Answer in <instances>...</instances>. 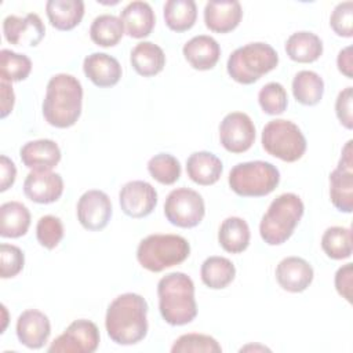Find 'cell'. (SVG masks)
Masks as SVG:
<instances>
[{
	"label": "cell",
	"mask_w": 353,
	"mask_h": 353,
	"mask_svg": "<svg viewBox=\"0 0 353 353\" xmlns=\"http://www.w3.org/2000/svg\"><path fill=\"white\" fill-rule=\"evenodd\" d=\"M25 167L32 171H51L61 160V149L51 139L26 142L19 150Z\"/></svg>",
	"instance_id": "obj_20"
},
{
	"label": "cell",
	"mask_w": 353,
	"mask_h": 353,
	"mask_svg": "<svg viewBox=\"0 0 353 353\" xmlns=\"http://www.w3.org/2000/svg\"><path fill=\"white\" fill-rule=\"evenodd\" d=\"M258 102L262 110L268 114H281L288 105V97L285 88L276 81L265 84L258 92Z\"/></svg>",
	"instance_id": "obj_38"
},
{
	"label": "cell",
	"mask_w": 353,
	"mask_h": 353,
	"mask_svg": "<svg viewBox=\"0 0 353 353\" xmlns=\"http://www.w3.org/2000/svg\"><path fill=\"white\" fill-rule=\"evenodd\" d=\"M84 74L101 88L113 87L121 77V66L116 58L105 52H92L83 62Z\"/></svg>",
	"instance_id": "obj_21"
},
{
	"label": "cell",
	"mask_w": 353,
	"mask_h": 353,
	"mask_svg": "<svg viewBox=\"0 0 353 353\" xmlns=\"http://www.w3.org/2000/svg\"><path fill=\"white\" fill-rule=\"evenodd\" d=\"M338 69L342 74H345L347 79L353 77V59H352V46L345 47L339 51L336 58Z\"/></svg>",
	"instance_id": "obj_46"
},
{
	"label": "cell",
	"mask_w": 353,
	"mask_h": 353,
	"mask_svg": "<svg viewBox=\"0 0 353 353\" xmlns=\"http://www.w3.org/2000/svg\"><path fill=\"white\" fill-rule=\"evenodd\" d=\"M312 265L299 256H287L276 268V280L279 285L288 292H302L313 281Z\"/></svg>",
	"instance_id": "obj_18"
},
{
	"label": "cell",
	"mask_w": 353,
	"mask_h": 353,
	"mask_svg": "<svg viewBox=\"0 0 353 353\" xmlns=\"http://www.w3.org/2000/svg\"><path fill=\"white\" fill-rule=\"evenodd\" d=\"M285 52L295 62L310 63L317 61L323 54V41L312 32H296L287 39Z\"/></svg>",
	"instance_id": "obj_28"
},
{
	"label": "cell",
	"mask_w": 353,
	"mask_h": 353,
	"mask_svg": "<svg viewBox=\"0 0 353 353\" xmlns=\"http://www.w3.org/2000/svg\"><path fill=\"white\" fill-rule=\"evenodd\" d=\"M279 182L277 167L262 160L239 163L229 172L230 189L243 197L266 196L277 188Z\"/></svg>",
	"instance_id": "obj_7"
},
{
	"label": "cell",
	"mask_w": 353,
	"mask_h": 353,
	"mask_svg": "<svg viewBox=\"0 0 353 353\" xmlns=\"http://www.w3.org/2000/svg\"><path fill=\"white\" fill-rule=\"evenodd\" d=\"M99 330L95 323L80 319L69 324V327L54 339L50 345V353H92L99 345Z\"/></svg>",
	"instance_id": "obj_10"
},
{
	"label": "cell",
	"mask_w": 353,
	"mask_h": 353,
	"mask_svg": "<svg viewBox=\"0 0 353 353\" xmlns=\"http://www.w3.org/2000/svg\"><path fill=\"white\" fill-rule=\"evenodd\" d=\"M292 94L305 106L317 105L324 94V81L313 70H301L292 80Z\"/></svg>",
	"instance_id": "obj_30"
},
{
	"label": "cell",
	"mask_w": 353,
	"mask_h": 353,
	"mask_svg": "<svg viewBox=\"0 0 353 353\" xmlns=\"http://www.w3.org/2000/svg\"><path fill=\"white\" fill-rule=\"evenodd\" d=\"M261 141L270 156L287 163L299 160L306 150V138L301 128L284 119L270 120L262 130Z\"/></svg>",
	"instance_id": "obj_8"
},
{
	"label": "cell",
	"mask_w": 353,
	"mask_h": 353,
	"mask_svg": "<svg viewBox=\"0 0 353 353\" xmlns=\"http://www.w3.org/2000/svg\"><path fill=\"white\" fill-rule=\"evenodd\" d=\"M159 310L165 323L185 325L197 316L193 280L182 273L172 272L160 279L157 284Z\"/></svg>",
	"instance_id": "obj_3"
},
{
	"label": "cell",
	"mask_w": 353,
	"mask_h": 353,
	"mask_svg": "<svg viewBox=\"0 0 353 353\" xmlns=\"http://www.w3.org/2000/svg\"><path fill=\"white\" fill-rule=\"evenodd\" d=\"M51 324L48 317L37 310L28 309L22 312L17 320L18 341L29 349H40L48 341Z\"/></svg>",
	"instance_id": "obj_17"
},
{
	"label": "cell",
	"mask_w": 353,
	"mask_h": 353,
	"mask_svg": "<svg viewBox=\"0 0 353 353\" xmlns=\"http://www.w3.org/2000/svg\"><path fill=\"white\" fill-rule=\"evenodd\" d=\"M130 61L138 74L150 77L163 70L165 65V55L157 44L152 41H141L132 48Z\"/></svg>",
	"instance_id": "obj_26"
},
{
	"label": "cell",
	"mask_w": 353,
	"mask_h": 353,
	"mask_svg": "<svg viewBox=\"0 0 353 353\" xmlns=\"http://www.w3.org/2000/svg\"><path fill=\"white\" fill-rule=\"evenodd\" d=\"M119 201L127 216L143 218L154 210L157 204V192L149 182L131 181L120 189Z\"/></svg>",
	"instance_id": "obj_14"
},
{
	"label": "cell",
	"mask_w": 353,
	"mask_h": 353,
	"mask_svg": "<svg viewBox=\"0 0 353 353\" xmlns=\"http://www.w3.org/2000/svg\"><path fill=\"white\" fill-rule=\"evenodd\" d=\"M3 33L11 44L36 47L43 40L46 28L37 14L29 12L25 17H6L3 21Z\"/></svg>",
	"instance_id": "obj_15"
},
{
	"label": "cell",
	"mask_w": 353,
	"mask_h": 353,
	"mask_svg": "<svg viewBox=\"0 0 353 353\" xmlns=\"http://www.w3.org/2000/svg\"><path fill=\"white\" fill-rule=\"evenodd\" d=\"M32 70V61L25 54L3 48L0 51V76L3 81L25 80Z\"/></svg>",
	"instance_id": "obj_35"
},
{
	"label": "cell",
	"mask_w": 353,
	"mask_h": 353,
	"mask_svg": "<svg viewBox=\"0 0 353 353\" xmlns=\"http://www.w3.org/2000/svg\"><path fill=\"white\" fill-rule=\"evenodd\" d=\"M321 248L331 259H346L352 255V230L342 226L328 228L321 237Z\"/></svg>",
	"instance_id": "obj_34"
},
{
	"label": "cell",
	"mask_w": 353,
	"mask_h": 353,
	"mask_svg": "<svg viewBox=\"0 0 353 353\" xmlns=\"http://www.w3.org/2000/svg\"><path fill=\"white\" fill-rule=\"evenodd\" d=\"M0 90H1V112H0V117L4 119V117H7L11 113V110L14 108L15 95H14L12 87L7 81L1 80Z\"/></svg>",
	"instance_id": "obj_45"
},
{
	"label": "cell",
	"mask_w": 353,
	"mask_h": 353,
	"mask_svg": "<svg viewBox=\"0 0 353 353\" xmlns=\"http://www.w3.org/2000/svg\"><path fill=\"white\" fill-rule=\"evenodd\" d=\"M352 277H353L352 263H346L341 266L335 273V288L338 294L350 303H352Z\"/></svg>",
	"instance_id": "obj_43"
},
{
	"label": "cell",
	"mask_w": 353,
	"mask_h": 353,
	"mask_svg": "<svg viewBox=\"0 0 353 353\" xmlns=\"http://www.w3.org/2000/svg\"><path fill=\"white\" fill-rule=\"evenodd\" d=\"M190 254V244L178 234H149L137 248V259L142 268L159 273L182 263Z\"/></svg>",
	"instance_id": "obj_6"
},
{
	"label": "cell",
	"mask_w": 353,
	"mask_h": 353,
	"mask_svg": "<svg viewBox=\"0 0 353 353\" xmlns=\"http://www.w3.org/2000/svg\"><path fill=\"white\" fill-rule=\"evenodd\" d=\"M124 34V25L121 19L112 14L97 17L90 28L91 40L101 47L116 46Z\"/></svg>",
	"instance_id": "obj_33"
},
{
	"label": "cell",
	"mask_w": 353,
	"mask_h": 353,
	"mask_svg": "<svg viewBox=\"0 0 353 353\" xmlns=\"http://www.w3.org/2000/svg\"><path fill=\"white\" fill-rule=\"evenodd\" d=\"M81 105L83 87L74 76L58 73L48 80L41 109L50 125L57 128L72 127L81 114Z\"/></svg>",
	"instance_id": "obj_2"
},
{
	"label": "cell",
	"mask_w": 353,
	"mask_h": 353,
	"mask_svg": "<svg viewBox=\"0 0 353 353\" xmlns=\"http://www.w3.org/2000/svg\"><path fill=\"white\" fill-rule=\"evenodd\" d=\"M352 139L342 149L336 168L330 174V197L334 207L342 212L353 210V150Z\"/></svg>",
	"instance_id": "obj_11"
},
{
	"label": "cell",
	"mask_w": 353,
	"mask_h": 353,
	"mask_svg": "<svg viewBox=\"0 0 353 353\" xmlns=\"http://www.w3.org/2000/svg\"><path fill=\"white\" fill-rule=\"evenodd\" d=\"M164 214L170 223L178 228H194L205 215V204L196 190L178 188L170 192L164 203Z\"/></svg>",
	"instance_id": "obj_9"
},
{
	"label": "cell",
	"mask_w": 353,
	"mask_h": 353,
	"mask_svg": "<svg viewBox=\"0 0 353 353\" xmlns=\"http://www.w3.org/2000/svg\"><path fill=\"white\" fill-rule=\"evenodd\" d=\"M148 302L143 296L125 292L114 298L106 310L105 327L117 345H134L148 334Z\"/></svg>",
	"instance_id": "obj_1"
},
{
	"label": "cell",
	"mask_w": 353,
	"mask_h": 353,
	"mask_svg": "<svg viewBox=\"0 0 353 353\" xmlns=\"http://www.w3.org/2000/svg\"><path fill=\"white\" fill-rule=\"evenodd\" d=\"M17 178V168L12 160L7 156H0V192H6L11 188Z\"/></svg>",
	"instance_id": "obj_44"
},
{
	"label": "cell",
	"mask_w": 353,
	"mask_h": 353,
	"mask_svg": "<svg viewBox=\"0 0 353 353\" xmlns=\"http://www.w3.org/2000/svg\"><path fill=\"white\" fill-rule=\"evenodd\" d=\"M183 57L193 69L210 70L212 69L221 57V47L218 41L207 34H199L192 37L183 46Z\"/></svg>",
	"instance_id": "obj_22"
},
{
	"label": "cell",
	"mask_w": 353,
	"mask_h": 353,
	"mask_svg": "<svg viewBox=\"0 0 353 353\" xmlns=\"http://www.w3.org/2000/svg\"><path fill=\"white\" fill-rule=\"evenodd\" d=\"M46 12L50 23L55 29L70 30L81 22L84 3L81 0H48Z\"/></svg>",
	"instance_id": "obj_25"
},
{
	"label": "cell",
	"mask_w": 353,
	"mask_h": 353,
	"mask_svg": "<svg viewBox=\"0 0 353 353\" xmlns=\"http://www.w3.org/2000/svg\"><path fill=\"white\" fill-rule=\"evenodd\" d=\"M330 25L338 36L352 37L353 36V3L343 1L336 4V7L331 14Z\"/></svg>",
	"instance_id": "obj_41"
},
{
	"label": "cell",
	"mask_w": 353,
	"mask_h": 353,
	"mask_svg": "<svg viewBox=\"0 0 353 353\" xmlns=\"http://www.w3.org/2000/svg\"><path fill=\"white\" fill-rule=\"evenodd\" d=\"M201 280L203 283L212 290H222L228 287L234 276L236 268L225 256H210L201 265Z\"/></svg>",
	"instance_id": "obj_31"
},
{
	"label": "cell",
	"mask_w": 353,
	"mask_h": 353,
	"mask_svg": "<svg viewBox=\"0 0 353 353\" xmlns=\"http://www.w3.org/2000/svg\"><path fill=\"white\" fill-rule=\"evenodd\" d=\"M221 145L230 153L247 152L255 141V125L243 112L228 113L219 124Z\"/></svg>",
	"instance_id": "obj_12"
},
{
	"label": "cell",
	"mask_w": 353,
	"mask_h": 353,
	"mask_svg": "<svg viewBox=\"0 0 353 353\" xmlns=\"http://www.w3.org/2000/svg\"><path fill=\"white\" fill-rule=\"evenodd\" d=\"M305 211L301 197L295 193H283L276 197L259 223V234L269 245L285 243L294 233Z\"/></svg>",
	"instance_id": "obj_4"
},
{
	"label": "cell",
	"mask_w": 353,
	"mask_h": 353,
	"mask_svg": "<svg viewBox=\"0 0 353 353\" xmlns=\"http://www.w3.org/2000/svg\"><path fill=\"white\" fill-rule=\"evenodd\" d=\"M112 216V201L102 190H87L77 203V218L87 230L97 232L108 226Z\"/></svg>",
	"instance_id": "obj_13"
},
{
	"label": "cell",
	"mask_w": 353,
	"mask_h": 353,
	"mask_svg": "<svg viewBox=\"0 0 353 353\" xmlns=\"http://www.w3.org/2000/svg\"><path fill=\"white\" fill-rule=\"evenodd\" d=\"M247 349H261V350H269L268 347H265V346H259V347H255V346H245V347H241L240 349V352H243V350H247Z\"/></svg>",
	"instance_id": "obj_47"
},
{
	"label": "cell",
	"mask_w": 353,
	"mask_h": 353,
	"mask_svg": "<svg viewBox=\"0 0 353 353\" xmlns=\"http://www.w3.org/2000/svg\"><path fill=\"white\" fill-rule=\"evenodd\" d=\"M36 237L40 245L47 250H54L63 237V225L58 216L44 215L37 221Z\"/></svg>",
	"instance_id": "obj_39"
},
{
	"label": "cell",
	"mask_w": 353,
	"mask_h": 353,
	"mask_svg": "<svg viewBox=\"0 0 353 353\" xmlns=\"http://www.w3.org/2000/svg\"><path fill=\"white\" fill-rule=\"evenodd\" d=\"M353 88L352 87H346L343 88L335 101V113L338 120L341 121V124L347 128L352 130L353 128Z\"/></svg>",
	"instance_id": "obj_42"
},
{
	"label": "cell",
	"mask_w": 353,
	"mask_h": 353,
	"mask_svg": "<svg viewBox=\"0 0 353 353\" xmlns=\"http://www.w3.org/2000/svg\"><path fill=\"white\" fill-rule=\"evenodd\" d=\"M30 226V212L19 201H7L0 207V236L17 239L25 236Z\"/></svg>",
	"instance_id": "obj_27"
},
{
	"label": "cell",
	"mask_w": 353,
	"mask_h": 353,
	"mask_svg": "<svg viewBox=\"0 0 353 353\" xmlns=\"http://www.w3.org/2000/svg\"><path fill=\"white\" fill-rule=\"evenodd\" d=\"M250 228L243 218L229 216L219 228L218 241L219 245L230 254H240L247 250L250 244Z\"/></svg>",
	"instance_id": "obj_29"
},
{
	"label": "cell",
	"mask_w": 353,
	"mask_h": 353,
	"mask_svg": "<svg viewBox=\"0 0 353 353\" xmlns=\"http://www.w3.org/2000/svg\"><path fill=\"white\" fill-rule=\"evenodd\" d=\"M25 265V255L17 245L3 243L0 245V274L1 279L15 277Z\"/></svg>",
	"instance_id": "obj_40"
},
{
	"label": "cell",
	"mask_w": 353,
	"mask_h": 353,
	"mask_svg": "<svg viewBox=\"0 0 353 353\" xmlns=\"http://www.w3.org/2000/svg\"><path fill=\"white\" fill-rule=\"evenodd\" d=\"M279 63L276 50L262 41L236 48L226 63L229 76L240 84H252Z\"/></svg>",
	"instance_id": "obj_5"
},
{
	"label": "cell",
	"mask_w": 353,
	"mask_h": 353,
	"mask_svg": "<svg viewBox=\"0 0 353 353\" xmlns=\"http://www.w3.org/2000/svg\"><path fill=\"white\" fill-rule=\"evenodd\" d=\"M222 161L211 152H194L186 160L188 176L197 185H214L222 174Z\"/></svg>",
	"instance_id": "obj_24"
},
{
	"label": "cell",
	"mask_w": 353,
	"mask_h": 353,
	"mask_svg": "<svg viewBox=\"0 0 353 353\" xmlns=\"http://www.w3.org/2000/svg\"><path fill=\"white\" fill-rule=\"evenodd\" d=\"M148 171L157 182L172 185L181 176V164L172 154L159 153L148 161Z\"/></svg>",
	"instance_id": "obj_36"
},
{
	"label": "cell",
	"mask_w": 353,
	"mask_h": 353,
	"mask_svg": "<svg viewBox=\"0 0 353 353\" xmlns=\"http://www.w3.org/2000/svg\"><path fill=\"white\" fill-rule=\"evenodd\" d=\"M172 353H221L222 347L215 338L204 334H183L171 346Z\"/></svg>",
	"instance_id": "obj_37"
},
{
	"label": "cell",
	"mask_w": 353,
	"mask_h": 353,
	"mask_svg": "<svg viewBox=\"0 0 353 353\" xmlns=\"http://www.w3.org/2000/svg\"><path fill=\"white\" fill-rule=\"evenodd\" d=\"M243 10L236 0H211L204 7L205 26L216 33L236 29L241 21Z\"/></svg>",
	"instance_id": "obj_19"
},
{
	"label": "cell",
	"mask_w": 353,
	"mask_h": 353,
	"mask_svg": "<svg viewBox=\"0 0 353 353\" xmlns=\"http://www.w3.org/2000/svg\"><path fill=\"white\" fill-rule=\"evenodd\" d=\"M120 19L127 34L134 39L149 36L156 22L154 11L146 1L128 3L120 12Z\"/></svg>",
	"instance_id": "obj_23"
},
{
	"label": "cell",
	"mask_w": 353,
	"mask_h": 353,
	"mask_svg": "<svg viewBox=\"0 0 353 353\" xmlns=\"http://www.w3.org/2000/svg\"><path fill=\"white\" fill-rule=\"evenodd\" d=\"M25 196L39 204L57 201L63 193V179L52 171H30L23 182Z\"/></svg>",
	"instance_id": "obj_16"
},
{
	"label": "cell",
	"mask_w": 353,
	"mask_h": 353,
	"mask_svg": "<svg viewBox=\"0 0 353 353\" xmlns=\"http://www.w3.org/2000/svg\"><path fill=\"white\" fill-rule=\"evenodd\" d=\"M197 18V6L193 0H168L164 4L165 25L174 32L189 30Z\"/></svg>",
	"instance_id": "obj_32"
}]
</instances>
